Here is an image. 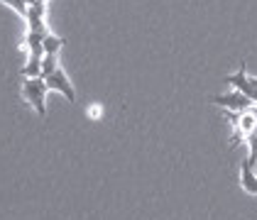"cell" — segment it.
<instances>
[{"label":"cell","instance_id":"6da1fadb","mask_svg":"<svg viewBox=\"0 0 257 220\" xmlns=\"http://www.w3.org/2000/svg\"><path fill=\"white\" fill-rule=\"evenodd\" d=\"M47 91H49V88H47V83H44V79H42V76L22 81V96L27 98V103L35 108V113H37L40 118H44V115H47V105H44Z\"/></svg>","mask_w":257,"mask_h":220},{"label":"cell","instance_id":"7a4b0ae2","mask_svg":"<svg viewBox=\"0 0 257 220\" xmlns=\"http://www.w3.org/2000/svg\"><path fill=\"white\" fill-rule=\"evenodd\" d=\"M225 83H230V86L235 88L237 93L247 96V98L252 100V103L257 100L255 81L247 76V66H245V61H240V69H237V74H233V76H225Z\"/></svg>","mask_w":257,"mask_h":220},{"label":"cell","instance_id":"3957f363","mask_svg":"<svg viewBox=\"0 0 257 220\" xmlns=\"http://www.w3.org/2000/svg\"><path fill=\"white\" fill-rule=\"evenodd\" d=\"M44 83H47V88H49V91L61 93L69 103H74V100H76V91H74L71 81H69V76L64 74V69H61V66L57 69V71H52L49 76H44Z\"/></svg>","mask_w":257,"mask_h":220},{"label":"cell","instance_id":"277c9868","mask_svg":"<svg viewBox=\"0 0 257 220\" xmlns=\"http://www.w3.org/2000/svg\"><path fill=\"white\" fill-rule=\"evenodd\" d=\"M216 105H220L223 110H230V113H245V110H250L252 108V100L247 98V96H242V93H223V96H216L213 98Z\"/></svg>","mask_w":257,"mask_h":220},{"label":"cell","instance_id":"5b68a950","mask_svg":"<svg viewBox=\"0 0 257 220\" xmlns=\"http://www.w3.org/2000/svg\"><path fill=\"white\" fill-rule=\"evenodd\" d=\"M27 32H49L47 25H44V5L42 3H32L27 5Z\"/></svg>","mask_w":257,"mask_h":220},{"label":"cell","instance_id":"8992f818","mask_svg":"<svg viewBox=\"0 0 257 220\" xmlns=\"http://www.w3.org/2000/svg\"><path fill=\"white\" fill-rule=\"evenodd\" d=\"M240 186H242V191L257 196V174H255V166L247 164V159L240 161Z\"/></svg>","mask_w":257,"mask_h":220},{"label":"cell","instance_id":"52a82bcc","mask_svg":"<svg viewBox=\"0 0 257 220\" xmlns=\"http://www.w3.org/2000/svg\"><path fill=\"white\" fill-rule=\"evenodd\" d=\"M61 47H64V40L57 37V35H44V42H42V49H44V54H59Z\"/></svg>","mask_w":257,"mask_h":220},{"label":"cell","instance_id":"ba28073f","mask_svg":"<svg viewBox=\"0 0 257 220\" xmlns=\"http://www.w3.org/2000/svg\"><path fill=\"white\" fill-rule=\"evenodd\" d=\"M59 69V54H44L42 57V79Z\"/></svg>","mask_w":257,"mask_h":220},{"label":"cell","instance_id":"9c48e42d","mask_svg":"<svg viewBox=\"0 0 257 220\" xmlns=\"http://www.w3.org/2000/svg\"><path fill=\"white\" fill-rule=\"evenodd\" d=\"M245 142H247V149H250L245 159H247V164H250V166H255V164H257V135H250Z\"/></svg>","mask_w":257,"mask_h":220},{"label":"cell","instance_id":"30bf717a","mask_svg":"<svg viewBox=\"0 0 257 220\" xmlns=\"http://www.w3.org/2000/svg\"><path fill=\"white\" fill-rule=\"evenodd\" d=\"M0 3H5V5H10L20 18H27V3L25 0H0Z\"/></svg>","mask_w":257,"mask_h":220},{"label":"cell","instance_id":"8fae6325","mask_svg":"<svg viewBox=\"0 0 257 220\" xmlns=\"http://www.w3.org/2000/svg\"><path fill=\"white\" fill-rule=\"evenodd\" d=\"M100 115H103V108H100V105H91V108H88V118H91V120H98Z\"/></svg>","mask_w":257,"mask_h":220},{"label":"cell","instance_id":"7c38bea8","mask_svg":"<svg viewBox=\"0 0 257 220\" xmlns=\"http://www.w3.org/2000/svg\"><path fill=\"white\" fill-rule=\"evenodd\" d=\"M250 110H252V115H255V118H257V100H255V103H252V108H250Z\"/></svg>","mask_w":257,"mask_h":220},{"label":"cell","instance_id":"4fadbf2b","mask_svg":"<svg viewBox=\"0 0 257 220\" xmlns=\"http://www.w3.org/2000/svg\"><path fill=\"white\" fill-rule=\"evenodd\" d=\"M25 3H27V5H32V3H35V0H25Z\"/></svg>","mask_w":257,"mask_h":220},{"label":"cell","instance_id":"5bb4252c","mask_svg":"<svg viewBox=\"0 0 257 220\" xmlns=\"http://www.w3.org/2000/svg\"><path fill=\"white\" fill-rule=\"evenodd\" d=\"M35 3H42V5H44V3H47V0H35Z\"/></svg>","mask_w":257,"mask_h":220},{"label":"cell","instance_id":"9a60e30c","mask_svg":"<svg viewBox=\"0 0 257 220\" xmlns=\"http://www.w3.org/2000/svg\"><path fill=\"white\" fill-rule=\"evenodd\" d=\"M252 135H257V125H255V132H252Z\"/></svg>","mask_w":257,"mask_h":220},{"label":"cell","instance_id":"2e32d148","mask_svg":"<svg viewBox=\"0 0 257 220\" xmlns=\"http://www.w3.org/2000/svg\"><path fill=\"white\" fill-rule=\"evenodd\" d=\"M252 81H255V88H257V79H252Z\"/></svg>","mask_w":257,"mask_h":220}]
</instances>
